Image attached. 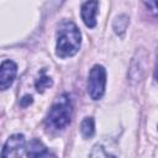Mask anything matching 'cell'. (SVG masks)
I'll use <instances>...</instances> for the list:
<instances>
[{"instance_id": "7c38bea8", "label": "cell", "mask_w": 158, "mask_h": 158, "mask_svg": "<svg viewBox=\"0 0 158 158\" xmlns=\"http://www.w3.org/2000/svg\"><path fill=\"white\" fill-rule=\"evenodd\" d=\"M142 2L153 15H157V0H142Z\"/></svg>"}, {"instance_id": "9c48e42d", "label": "cell", "mask_w": 158, "mask_h": 158, "mask_svg": "<svg viewBox=\"0 0 158 158\" xmlns=\"http://www.w3.org/2000/svg\"><path fill=\"white\" fill-rule=\"evenodd\" d=\"M128 23H130V19H128L127 15H118L112 22V28H114L116 35L122 36L126 32V30L128 27Z\"/></svg>"}, {"instance_id": "30bf717a", "label": "cell", "mask_w": 158, "mask_h": 158, "mask_svg": "<svg viewBox=\"0 0 158 158\" xmlns=\"http://www.w3.org/2000/svg\"><path fill=\"white\" fill-rule=\"evenodd\" d=\"M52 85H53V80H52V78L48 77V75L46 74L44 69H42L41 73H40V77H38V78L36 79V81H35L36 90H37L38 93H43L46 89H48V88L52 86Z\"/></svg>"}, {"instance_id": "5b68a950", "label": "cell", "mask_w": 158, "mask_h": 158, "mask_svg": "<svg viewBox=\"0 0 158 158\" xmlns=\"http://www.w3.org/2000/svg\"><path fill=\"white\" fill-rule=\"evenodd\" d=\"M17 74V65L15 62L6 59L0 64V90L9 89Z\"/></svg>"}, {"instance_id": "6da1fadb", "label": "cell", "mask_w": 158, "mask_h": 158, "mask_svg": "<svg viewBox=\"0 0 158 158\" xmlns=\"http://www.w3.org/2000/svg\"><path fill=\"white\" fill-rule=\"evenodd\" d=\"M81 44V33L70 20H63L57 31L56 54L59 58H69L78 53Z\"/></svg>"}, {"instance_id": "277c9868", "label": "cell", "mask_w": 158, "mask_h": 158, "mask_svg": "<svg viewBox=\"0 0 158 158\" xmlns=\"http://www.w3.org/2000/svg\"><path fill=\"white\" fill-rule=\"evenodd\" d=\"M26 149V141L25 136L21 133H15L7 138L2 147L1 156L2 157H20V156H26L25 154Z\"/></svg>"}, {"instance_id": "7a4b0ae2", "label": "cell", "mask_w": 158, "mask_h": 158, "mask_svg": "<svg viewBox=\"0 0 158 158\" xmlns=\"http://www.w3.org/2000/svg\"><path fill=\"white\" fill-rule=\"evenodd\" d=\"M73 115V104L69 94L64 93L57 98V100L51 106L44 123L46 127L51 131H62L72 121Z\"/></svg>"}, {"instance_id": "3957f363", "label": "cell", "mask_w": 158, "mask_h": 158, "mask_svg": "<svg viewBox=\"0 0 158 158\" xmlns=\"http://www.w3.org/2000/svg\"><path fill=\"white\" fill-rule=\"evenodd\" d=\"M106 88V70L102 65H94L88 77V94L91 100H100L105 94Z\"/></svg>"}, {"instance_id": "52a82bcc", "label": "cell", "mask_w": 158, "mask_h": 158, "mask_svg": "<svg viewBox=\"0 0 158 158\" xmlns=\"http://www.w3.org/2000/svg\"><path fill=\"white\" fill-rule=\"evenodd\" d=\"M136 54L138 56V59H137V57L133 58V60L131 63L130 72H128V77H130L131 81H139L143 78V75L146 73V67H147V63H146L147 54H146V52L141 51V52H137Z\"/></svg>"}, {"instance_id": "4fadbf2b", "label": "cell", "mask_w": 158, "mask_h": 158, "mask_svg": "<svg viewBox=\"0 0 158 158\" xmlns=\"http://www.w3.org/2000/svg\"><path fill=\"white\" fill-rule=\"evenodd\" d=\"M22 106H27L30 104H32V96L31 95H25L22 99H21V102H20Z\"/></svg>"}, {"instance_id": "8992f818", "label": "cell", "mask_w": 158, "mask_h": 158, "mask_svg": "<svg viewBox=\"0 0 158 158\" xmlns=\"http://www.w3.org/2000/svg\"><path fill=\"white\" fill-rule=\"evenodd\" d=\"M98 9H99V0H88L81 5L80 16L86 27L94 28L96 26Z\"/></svg>"}, {"instance_id": "8fae6325", "label": "cell", "mask_w": 158, "mask_h": 158, "mask_svg": "<svg viewBox=\"0 0 158 158\" xmlns=\"http://www.w3.org/2000/svg\"><path fill=\"white\" fill-rule=\"evenodd\" d=\"M80 132L84 138H91L95 133V121L93 117H85L80 123Z\"/></svg>"}, {"instance_id": "ba28073f", "label": "cell", "mask_w": 158, "mask_h": 158, "mask_svg": "<svg viewBox=\"0 0 158 158\" xmlns=\"http://www.w3.org/2000/svg\"><path fill=\"white\" fill-rule=\"evenodd\" d=\"M25 154L27 157H47V156H51L47 147L38 138H32L28 142V144L26 146V149H25Z\"/></svg>"}]
</instances>
